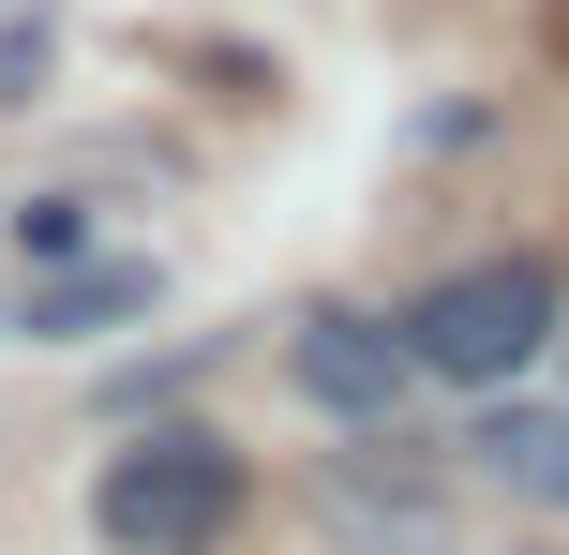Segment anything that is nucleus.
I'll use <instances>...</instances> for the list:
<instances>
[{
	"label": "nucleus",
	"instance_id": "obj_8",
	"mask_svg": "<svg viewBox=\"0 0 569 555\" xmlns=\"http://www.w3.org/2000/svg\"><path fill=\"white\" fill-rule=\"evenodd\" d=\"M46 60H60V30L16 16V30H0V106H30V90H46Z\"/></svg>",
	"mask_w": 569,
	"mask_h": 555
},
{
	"label": "nucleus",
	"instance_id": "obj_4",
	"mask_svg": "<svg viewBox=\"0 0 569 555\" xmlns=\"http://www.w3.org/2000/svg\"><path fill=\"white\" fill-rule=\"evenodd\" d=\"M150 286H166L150 256H76V270H30V286L0 300V330H16V346H90V330L150 316Z\"/></svg>",
	"mask_w": 569,
	"mask_h": 555
},
{
	"label": "nucleus",
	"instance_id": "obj_1",
	"mask_svg": "<svg viewBox=\"0 0 569 555\" xmlns=\"http://www.w3.org/2000/svg\"><path fill=\"white\" fill-rule=\"evenodd\" d=\"M90 526L120 555H210L240 526V450L196 436V420H166V436H136L106 480H90Z\"/></svg>",
	"mask_w": 569,
	"mask_h": 555
},
{
	"label": "nucleus",
	"instance_id": "obj_2",
	"mask_svg": "<svg viewBox=\"0 0 569 555\" xmlns=\"http://www.w3.org/2000/svg\"><path fill=\"white\" fill-rule=\"evenodd\" d=\"M405 330H420V360L450 390H510L540 346H569V286H555L540 256H480V270H450Z\"/></svg>",
	"mask_w": 569,
	"mask_h": 555
},
{
	"label": "nucleus",
	"instance_id": "obj_6",
	"mask_svg": "<svg viewBox=\"0 0 569 555\" xmlns=\"http://www.w3.org/2000/svg\"><path fill=\"white\" fill-rule=\"evenodd\" d=\"M465 450H480V480H495V496L569 511V406H510V390H495V420H480Z\"/></svg>",
	"mask_w": 569,
	"mask_h": 555
},
{
	"label": "nucleus",
	"instance_id": "obj_5",
	"mask_svg": "<svg viewBox=\"0 0 569 555\" xmlns=\"http://www.w3.org/2000/svg\"><path fill=\"white\" fill-rule=\"evenodd\" d=\"M330 541H345V555H450V511H435V480L330 466Z\"/></svg>",
	"mask_w": 569,
	"mask_h": 555
},
{
	"label": "nucleus",
	"instance_id": "obj_7",
	"mask_svg": "<svg viewBox=\"0 0 569 555\" xmlns=\"http://www.w3.org/2000/svg\"><path fill=\"white\" fill-rule=\"evenodd\" d=\"M0 240H16L30 270H76V256H90V196H16V210H0Z\"/></svg>",
	"mask_w": 569,
	"mask_h": 555
},
{
	"label": "nucleus",
	"instance_id": "obj_3",
	"mask_svg": "<svg viewBox=\"0 0 569 555\" xmlns=\"http://www.w3.org/2000/svg\"><path fill=\"white\" fill-rule=\"evenodd\" d=\"M284 376H300L330 420L390 436V420H405V390H420L435 360H420V330H390V316H345V300H330V316H300V330H284Z\"/></svg>",
	"mask_w": 569,
	"mask_h": 555
}]
</instances>
